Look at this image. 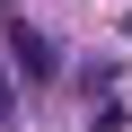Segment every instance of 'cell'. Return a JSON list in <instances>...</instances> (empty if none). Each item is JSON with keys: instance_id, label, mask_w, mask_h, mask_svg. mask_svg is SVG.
Returning <instances> with one entry per match:
<instances>
[{"instance_id": "1", "label": "cell", "mask_w": 132, "mask_h": 132, "mask_svg": "<svg viewBox=\"0 0 132 132\" xmlns=\"http://www.w3.org/2000/svg\"><path fill=\"white\" fill-rule=\"evenodd\" d=\"M9 44H18V62H27V79H53V44L35 35V18H9Z\"/></svg>"}, {"instance_id": "2", "label": "cell", "mask_w": 132, "mask_h": 132, "mask_svg": "<svg viewBox=\"0 0 132 132\" xmlns=\"http://www.w3.org/2000/svg\"><path fill=\"white\" fill-rule=\"evenodd\" d=\"M0 114H9V79H0Z\"/></svg>"}, {"instance_id": "3", "label": "cell", "mask_w": 132, "mask_h": 132, "mask_svg": "<svg viewBox=\"0 0 132 132\" xmlns=\"http://www.w3.org/2000/svg\"><path fill=\"white\" fill-rule=\"evenodd\" d=\"M123 35H132V18H123Z\"/></svg>"}]
</instances>
